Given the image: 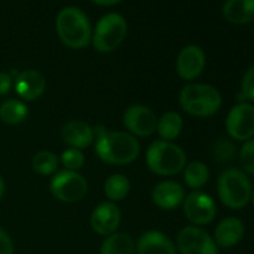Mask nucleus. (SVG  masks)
<instances>
[{
	"label": "nucleus",
	"mask_w": 254,
	"mask_h": 254,
	"mask_svg": "<svg viewBox=\"0 0 254 254\" xmlns=\"http://www.w3.org/2000/svg\"><path fill=\"white\" fill-rule=\"evenodd\" d=\"M96 153L103 163L111 165H127L135 160L140 153L136 138L127 131L107 130L104 127L93 128Z\"/></svg>",
	"instance_id": "1"
},
{
	"label": "nucleus",
	"mask_w": 254,
	"mask_h": 254,
	"mask_svg": "<svg viewBox=\"0 0 254 254\" xmlns=\"http://www.w3.org/2000/svg\"><path fill=\"white\" fill-rule=\"evenodd\" d=\"M56 31L60 40L69 49H84L92 41L91 22L78 7L67 6L57 14Z\"/></svg>",
	"instance_id": "2"
},
{
	"label": "nucleus",
	"mask_w": 254,
	"mask_h": 254,
	"mask_svg": "<svg viewBox=\"0 0 254 254\" xmlns=\"http://www.w3.org/2000/svg\"><path fill=\"white\" fill-rule=\"evenodd\" d=\"M179 102L184 112L197 118H208L220 111L222 96L216 87L206 83H189L181 89Z\"/></svg>",
	"instance_id": "3"
},
{
	"label": "nucleus",
	"mask_w": 254,
	"mask_h": 254,
	"mask_svg": "<svg viewBox=\"0 0 254 254\" xmlns=\"http://www.w3.org/2000/svg\"><path fill=\"white\" fill-rule=\"evenodd\" d=\"M146 165L159 176H174L186 166V154L176 144L166 140L153 141L146 150Z\"/></svg>",
	"instance_id": "4"
},
{
	"label": "nucleus",
	"mask_w": 254,
	"mask_h": 254,
	"mask_svg": "<svg viewBox=\"0 0 254 254\" xmlns=\"http://www.w3.org/2000/svg\"><path fill=\"white\" fill-rule=\"evenodd\" d=\"M252 183L243 170L231 168L223 171L217 180V193L221 202L231 210H241L250 203Z\"/></svg>",
	"instance_id": "5"
},
{
	"label": "nucleus",
	"mask_w": 254,
	"mask_h": 254,
	"mask_svg": "<svg viewBox=\"0 0 254 254\" xmlns=\"http://www.w3.org/2000/svg\"><path fill=\"white\" fill-rule=\"evenodd\" d=\"M128 24L121 14L109 12L102 16L92 32V44L101 54L114 51L124 41Z\"/></svg>",
	"instance_id": "6"
},
{
	"label": "nucleus",
	"mask_w": 254,
	"mask_h": 254,
	"mask_svg": "<svg viewBox=\"0 0 254 254\" xmlns=\"http://www.w3.org/2000/svg\"><path fill=\"white\" fill-rule=\"evenodd\" d=\"M50 190L56 200L74 203L86 197L88 192V183L77 171L64 169L54 174L50 183Z\"/></svg>",
	"instance_id": "7"
},
{
	"label": "nucleus",
	"mask_w": 254,
	"mask_h": 254,
	"mask_svg": "<svg viewBox=\"0 0 254 254\" xmlns=\"http://www.w3.org/2000/svg\"><path fill=\"white\" fill-rule=\"evenodd\" d=\"M180 254H218V247L207 231L198 226H186L176 238Z\"/></svg>",
	"instance_id": "8"
},
{
	"label": "nucleus",
	"mask_w": 254,
	"mask_h": 254,
	"mask_svg": "<svg viewBox=\"0 0 254 254\" xmlns=\"http://www.w3.org/2000/svg\"><path fill=\"white\" fill-rule=\"evenodd\" d=\"M228 135L238 141H247L254 138V106L240 102L230 109L226 118Z\"/></svg>",
	"instance_id": "9"
},
{
	"label": "nucleus",
	"mask_w": 254,
	"mask_h": 254,
	"mask_svg": "<svg viewBox=\"0 0 254 254\" xmlns=\"http://www.w3.org/2000/svg\"><path fill=\"white\" fill-rule=\"evenodd\" d=\"M184 213L193 226L210 225L216 217V202L208 193L193 191L185 197L183 202Z\"/></svg>",
	"instance_id": "10"
},
{
	"label": "nucleus",
	"mask_w": 254,
	"mask_h": 254,
	"mask_svg": "<svg viewBox=\"0 0 254 254\" xmlns=\"http://www.w3.org/2000/svg\"><path fill=\"white\" fill-rule=\"evenodd\" d=\"M123 124L128 129L129 134L145 138L156 131L158 118L149 107L144 104H133L124 112Z\"/></svg>",
	"instance_id": "11"
},
{
	"label": "nucleus",
	"mask_w": 254,
	"mask_h": 254,
	"mask_svg": "<svg viewBox=\"0 0 254 254\" xmlns=\"http://www.w3.org/2000/svg\"><path fill=\"white\" fill-rule=\"evenodd\" d=\"M206 66V55L200 46L189 45L179 54L176 60V71L185 81H193L201 76Z\"/></svg>",
	"instance_id": "12"
},
{
	"label": "nucleus",
	"mask_w": 254,
	"mask_h": 254,
	"mask_svg": "<svg viewBox=\"0 0 254 254\" xmlns=\"http://www.w3.org/2000/svg\"><path fill=\"white\" fill-rule=\"evenodd\" d=\"M122 213L118 206L111 201L99 203L91 215L92 230L101 236H109L117 232L121 225Z\"/></svg>",
	"instance_id": "13"
},
{
	"label": "nucleus",
	"mask_w": 254,
	"mask_h": 254,
	"mask_svg": "<svg viewBox=\"0 0 254 254\" xmlns=\"http://www.w3.org/2000/svg\"><path fill=\"white\" fill-rule=\"evenodd\" d=\"M45 89L46 79L36 69H25L15 77V91L24 101H36L44 94Z\"/></svg>",
	"instance_id": "14"
},
{
	"label": "nucleus",
	"mask_w": 254,
	"mask_h": 254,
	"mask_svg": "<svg viewBox=\"0 0 254 254\" xmlns=\"http://www.w3.org/2000/svg\"><path fill=\"white\" fill-rule=\"evenodd\" d=\"M151 200L154 205L161 210H175L185 200V190L176 181H161L153 189Z\"/></svg>",
	"instance_id": "15"
},
{
	"label": "nucleus",
	"mask_w": 254,
	"mask_h": 254,
	"mask_svg": "<svg viewBox=\"0 0 254 254\" xmlns=\"http://www.w3.org/2000/svg\"><path fill=\"white\" fill-rule=\"evenodd\" d=\"M62 139L69 148L86 149L94 141V130L87 122L73 119L64 124Z\"/></svg>",
	"instance_id": "16"
},
{
	"label": "nucleus",
	"mask_w": 254,
	"mask_h": 254,
	"mask_svg": "<svg viewBox=\"0 0 254 254\" xmlns=\"http://www.w3.org/2000/svg\"><path fill=\"white\" fill-rule=\"evenodd\" d=\"M245 231V223L240 218L226 217L216 227L213 240L217 247L232 248L242 241Z\"/></svg>",
	"instance_id": "17"
},
{
	"label": "nucleus",
	"mask_w": 254,
	"mask_h": 254,
	"mask_svg": "<svg viewBox=\"0 0 254 254\" xmlns=\"http://www.w3.org/2000/svg\"><path fill=\"white\" fill-rule=\"evenodd\" d=\"M138 254H176V246L165 233L148 231L139 237L136 243Z\"/></svg>",
	"instance_id": "18"
},
{
	"label": "nucleus",
	"mask_w": 254,
	"mask_h": 254,
	"mask_svg": "<svg viewBox=\"0 0 254 254\" xmlns=\"http://www.w3.org/2000/svg\"><path fill=\"white\" fill-rule=\"evenodd\" d=\"M222 14L227 21L245 25L254 21V0H226Z\"/></svg>",
	"instance_id": "19"
},
{
	"label": "nucleus",
	"mask_w": 254,
	"mask_h": 254,
	"mask_svg": "<svg viewBox=\"0 0 254 254\" xmlns=\"http://www.w3.org/2000/svg\"><path fill=\"white\" fill-rule=\"evenodd\" d=\"M135 242L128 233L114 232L107 236L101 246V254H134Z\"/></svg>",
	"instance_id": "20"
},
{
	"label": "nucleus",
	"mask_w": 254,
	"mask_h": 254,
	"mask_svg": "<svg viewBox=\"0 0 254 254\" xmlns=\"http://www.w3.org/2000/svg\"><path fill=\"white\" fill-rule=\"evenodd\" d=\"M184 128L183 117L176 112H166L158 119L156 131L161 140L173 141L181 134Z\"/></svg>",
	"instance_id": "21"
},
{
	"label": "nucleus",
	"mask_w": 254,
	"mask_h": 254,
	"mask_svg": "<svg viewBox=\"0 0 254 254\" xmlns=\"http://www.w3.org/2000/svg\"><path fill=\"white\" fill-rule=\"evenodd\" d=\"M29 116L26 104L20 99H6L0 104V119L5 124L16 126L22 123Z\"/></svg>",
	"instance_id": "22"
},
{
	"label": "nucleus",
	"mask_w": 254,
	"mask_h": 254,
	"mask_svg": "<svg viewBox=\"0 0 254 254\" xmlns=\"http://www.w3.org/2000/svg\"><path fill=\"white\" fill-rule=\"evenodd\" d=\"M210 179V170L202 161H192L185 166L184 180L185 184L192 190L197 191L203 188Z\"/></svg>",
	"instance_id": "23"
},
{
	"label": "nucleus",
	"mask_w": 254,
	"mask_h": 254,
	"mask_svg": "<svg viewBox=\"0 0 254 254\" xmlns=\"http://www.w3.org/2000/svg\"><path fill=\"white\" fill-rule=\"evenodd\" d=\"M129 191H130V181L122 174H113L104 183V195L111 202L126 198Z\"/></svg>",
	"instance_id": "24"
},
{
	"label": "nucleus",
	"mask_w": 254,
	"mask_h": 254,
	"mask_svg": "<svg viewBox=\"0 0 254 254\" xmlns=\"http://www.w3.org/2000/svg\"><path fill=\"white\" fill-rule=\"evenodd\" d=\"M57 168H59V158L52 151H39L32 158V169L40 175H52L57 173Z\"/></svg>",
	"instance_id": "25"
},
{
	"label": "nucleus",
	"mask_w": 254,
	"mask_h": 254,
	"mask_svg": "<svg viewBox=\"0 0 254 254\" xmlns=\"http://www.w3.org/2000/svg\"><path fill=\"white\" fill-rule=\"evenodd\" d=\"M61 163L66 170L77 171L84 165V155L79 149L68 148L61 155Z\"/></svg>",
	"instance_id": "26"
},
{
	"label": "nucleus",
	"mask_w": 254,
	"mask_h": 254,
	"mask_svg": "<svg viewBox=\"0 0 254 254\" xmlns=\"http://www.w3.org/2000/svg\"><path fill=\"white\" fill-rule=\"evenodd\" d=\"M240 163L246 174L254 175V138L246 141L241 148Z\"/></svg>",
	"instance_id": "27"
},
{
	"label": "nucleus",
	"mask_w": 254,
	"mask_h": 254,
	"mask_svg": "<svg viewBox=\"0 0 254 254\" xmlns=\"http://www.w3.org/2000/svg\"><path fill=\"white\" fill-rule=\"evenodd\" d=\"M241 89H242V94L245 98L254 102V64L246 71L242 78Z\"/></svg>",
	"instance_id": "28"
},
{
	"label": "nucleus",
	"mask_w": 254,
	"mask_h": 254,
	"mask_svg": "<svg viewBox=\"0 0 254 254\" xmlns=\"http://www.w3.org/2000/svg\"><path fill=\"white\" fill-rule=\"evenodd\" d=\"M233 148L235 146L231 143H228V141H220L215 148L216 156L220 160H230V159H232L233 153H235V149Z\"/></svg>",
	"instance_id": "29"
},
{
	"label": "nucleus",
	"mask_w": 254,
	"mask_h": 254,
	"mask_svg": "<svg viewBox=\"0 0 254 254\" xmlns=\"http://www.w3.org/2000/svg\"><path fill=\"white\" fill-rule=\"evenodd\" d=\"M0 254H14L11 238L2 228H0Z\"/></svg>",
	"instance_id": "30"
},
{
	"label": "nucleus",
	"mask_w": 254,
	"mask_h": 254,
	"mask_svg": "<svg viewBox=\"0 0 254 254\" xmlns=\"http://www.w3.org/2000/svg\"><path fill=\"white\" fill-rule=\"evenodd\" d=\"M12 87V78L6 72H0V97L10 92Z\"/></svg>",
	"instance_id": "31"
},
{
	"label": "nucleus",
	"mask_w": 254,
	"mask_h": 254,
	"mask_svg": "<svg viewBox=\"0 0 254 254\" xmlns=\"http://www.w3.org/2000/svg\"><path fill=\"white\" fill-rule=\"evenodd\" d=\"M91 1L96 2L98 5H103V6H112V5H116L118 2H121L122 0H91Z\"/></svg>",
	"instance_id": "32"
},
{
	"label": "nucleus",
	"mask_w": 254,
	"mask_h": 254,
	"mask_svg": "<svg viewBox=\"0 0 254 254\" xmlns=\"http://www.w3.org/2000/svg\"><path fill=\"white\" fill-rule=\"evenodd\" d=\"M4 192H5V183H4V179L0 176V198L2 197Z\"/></svg>",
	"instance_id": "33"
},
{
	"label": "nucleus",
	"mask_w": 254,
	"mask_h": 254,
	"mask_svg": "<svg viewBox=\"0 0 254 254\" xmlns=\"http://www.w3.org/2000/svg\"><path fill=\"white\" fill-rule=\"evenodd\" d=\"M251 201H252L253 206H254V190L252 191V196H251Z\"/></svg>",
	"instance_id": "34"
}]
</instances>
